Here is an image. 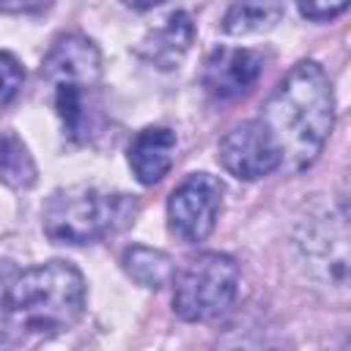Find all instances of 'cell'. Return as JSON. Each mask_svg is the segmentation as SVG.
Masks as SVG:
<instances>
[{
    "label": "cell",
    "instance_id": "6da1fadb",
    "mask_svg": "<svg viewBox=\"0 0 351 351\" xmlns=\"http://www.w3.org/2000/svg\"><path fill=\"white\" fill-rule=\"evenodd\" d=\"M280 148V167L299 173L310 167L335 121L329 77L315 60L296 63L274 88L258 118Z\"/></svg>",
    "mask_w": 351,
    "mask_h": 351
},
{
    "label": "cell",
    "instance_id": "7a4b0ae2",
    "mask_svg": "<svg viewBox=\"0 0 351 351\" xmlns=\"http://www.w3.org/2000/svg\"><path fill=\"white\" fill-rule=\"evenodd\" d=\"M3 315L27 335H58L74 326L85 307V280L66 261L19 271L3 291Z\"/></svg>",
    "mask_w": 351,
    "mask_h": 351
},
{
    "label": "cell",
    "instance_id": "3957f363",
    "mask_svg": "<svg viewBox=\"0 0 351 351\" xmlns=\"http://www.w3.org/2000/svg\"><path fill=\"white\" fill-rule=\"evenodd\" d=\"M41 80L49 88V101L74 143H88L99 129V85L101 55L96 44L80 33L60 36L44 58Z\"/></svg>",
    "mask_w": 351,
    "mask_h": 351
},
{
    "label": "cell",
    "instance_id": "277c9868",
    "mask_svg": "<svg viewBox=\"0 0 351 351\" xmlns=\"http://www.w3.org/2000/svg\"><path fill=\"white\" fill-rule=\"evenodd\" d=\"M134 214L137 203L129 195L71 186L49 197L44 208V233L58 244H90L129 225Z\"/></svg>",
    "mask_w": 351,
    "mask_h": 351
},
{
    "label": "cell",
    "instance_id": "5b68a950",
    "mask_svg": "<svg viewBox=\"0 0 351 351\" xmlns=\"http://www.w3.org/2000/svg\"><path fill=\"white\" fill-rule=\"evenodd\" d=\"M239 293V266L230 255L203 252L176 274L173 310L192 324L222 315Z\"/></svg>",
    "mask_w": 351,
    "mask_h": 351
},
{
    "label": "cell",
    "instance_id": "8992f818",
    "mask_svg": "<svg viewBox=\"0 0 351 351\" xmlns=\"http://www.w3.org/2000/svg\"><path fill=\"white\" fill-rule=\"evenodd\" d=\"M219 206L222 184L208 173H192L173 189L167 200V225L181 241L197 244L214 230Z\"/></svg>",
    "mask_w": 351,
    "mask_h": 351
},
{
    "label": "cell",
    "instance_id": "52a82bcc",
    "mask_svg": "<svg viewBox=\"0 0 351 351\" xmlns=\"http://www.w3.org/2000/svg\"><path fill=\"white\" fill-rule=\"evenodd\" d=\"M217 159L239 181H255L280 170V148L261 121H244L233 126L222 137Z\"/></svg>",
    "mask_w": 351,
    "mask_h": 351
},
{
    "label": "cell",
    "instance_id": "ba28073f",
    "mask_svg": "<svg viewBox=\"0 0 351 351\" xmlns=\"http://www.w3.org/2000/svg\"><path fill=\"white\" fill-rule=\"evenodd\" d=\"M263 71V58L241 47H219L203 63V88L214 99H236L247 93Z\"/></svg>",
    "mask_w": 351,
    "mask_h": 351
},
{
    "label": "cell",
    "instance_id": "9c48e42d",
    "mask_svg": "<svg viewBox=\"0 0 351 351\" xmlns=\"http://www.w3.org/2000/svg\"><path fill=\"white\" fill-rule=\"evenodd\" d=\"M176 159V134L165 126H145L129 143V167L145 186L162 181Z\"/></svg>",
    "mask_w": 351,
    "mask_h": 351
},
{
    "label": "cell",
    "instance_id": "30bf717a",
    "mask_svg": "<svg viewBox=\"0 0 351 351\" xmlns=\"http://www.w3.org/2000/svg\"><path fill=\"white\" fill-rule=\"evenodd\" d=\"M192 38H195V25H192L189 14L176 11L165 19V25H159L156 30H151L143 38L140 55H143L145 63L167 71V69H176L184 60V55L192 47Z\"/></svg>",
    "mask_w": 351,
    "mask_h": 351
},
{
    "label": "cell",
    "instance_id": "8fae6325",
    "mask_svg": "<svg viewBox=\"0 0 351 351\" xmlns=\"http://www.w3.org/2000/svg\"><path fill=\"white\" fill-rule=\"evenodd\" d=\"M299 244L307 247V261L313 266H329V282H335L337 288H346L348 252H346V219H343V214L337 217V222L329 217V225L318 222L315 228H310L307 239Z\"/></svg>",
    "mask_w": 351,
    "mask_h": 351
},
{
    "label": "cell",
    "instance_id": "7c38bea8",
    "mask_svg": "<svg viewBox=\"0 0 351 351\" xmlns=\"http://www.w3.org/2000/svg\"><path fill=\"white\" fill-rule=\"evenodd\" d=\"M280 16L282 0H236L222 19V30L230 36H252L271 30Z\"/></svg>",
    "mask_w": 351,
    "mask_h": 351
},
{
    "label": "cell",
    "instance_id": "4fadbf2b",
    "mask_svg": "<svg viewBox=\"0 0 351 351\" xmlns=\"http://www.w3.org/2000/svg\"><path fill=\"white\" fill-rule=\"evenodd\" d=\"M121 263H123V271L143 288H162L173 274L170 255L162 250H154V247H143V244L129 247L123 252Z\"/></svg>",
    "mask_w": 351,
    "mask_h": 351
},
{
    "label": "cell",
    "instance_id": "5bb4252c",
    "mask_svg": "<svg viewBox=\"0 0 351 351\" xmlns=\"http://www.w3.org/2000/svg\"><path fill=\"white\" fill-rule=\"evenodd\" d=\"M0 184L27 189L36 184V162L14 132H0Z\"/></svg>",
    "mask_w": 351,
    "mask_h": 351
},
{
    "label": "cell",
    "instance_id": "9a60e30c",
    "mask_svg": "<svg viewBox=\"0 0 351 351\" xmlns=\"http://www.w3.org/2000/svg\"><path fill=\"white\" fill-rule=\"evenodd\" d=\"M22 80H25V71L19 60L11 52H0V107L16 96V90L22 88Z\"/></svg>",
    "mask_w": 351,
    "mask_h": 351
},
{
    "label": "cell",
    "instance_id": "2e32d148",
    "mask_svg": "<svg viewBox=\"0 0 351 351\" xmlns=\"http://www.w3.org/2000/svg\"><path fill=\"white\" fill-rule=\"evenodd\" d=\"M348 8V0H299V11L302 16L321 22V19H332L337 14H343Z\"/></svg>",
    "mask_w": 351,
    "mask_h": 351
},
{
    "label": "cell",
    "instance_id": "e0dca14e",
    "mask_svg": "<svg viewBox=\"0 0 351 351\" xmlns=\"http://www.w3.org/2000/svg\"><path fill=\"white\" fill-rule=\"evenodd\" d=\"M47 5L49 0H0L3 14H36V11H44Z\"/></svg>",
    "mask_w": 351,
    "mask_h": 351
},
{
    "label": "cell",
    "instance_id": "ac0fdd59",
    "mask_svg": "<svg viewBox=\"0 0 351 351\" xmlns=\"http://www.w3.org/2000/svg\"><path fill=\"white\" fill-rule=\"evenodd\" d=\"M123 5L129 8H137V11H145V8H154V5H162L165 0H121Z\"/></svg>",
    "mask_w": 351,
    "mask_h": 351
}]
</instances>
